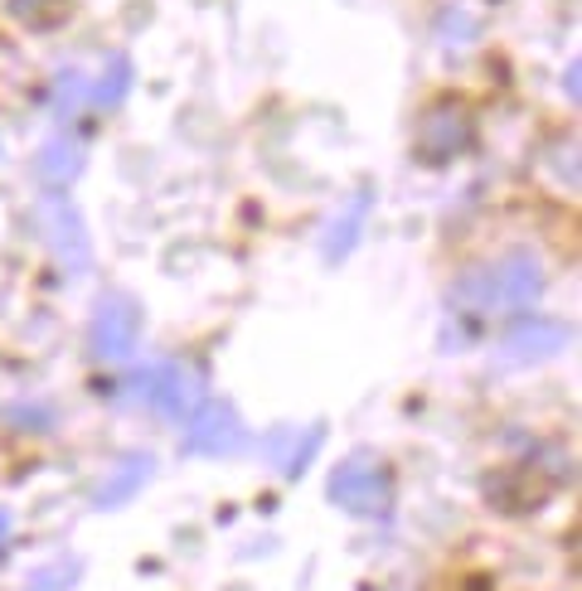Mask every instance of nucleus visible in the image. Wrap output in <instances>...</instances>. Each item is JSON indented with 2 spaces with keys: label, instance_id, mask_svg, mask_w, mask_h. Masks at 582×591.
<instances>
[{
  "label": "nucleus",
  "instance_id": "obj_1",
  "mask_svg": "<svg viewBox=\"0 0 582 591\" xmlns=\"http://www.w3.org/2000/svg\"><path fill=\"white\" fill-rule=\"evenodd\" d=\"M476 146V107L466 97H432L412 121V155L422 165H452Z\"/></svg>",
  "mask_w": 582,
  "mask_h": 591
},
{
  "label": "nucleus",
  "instance_id": "obj_2",
  "mask_svg": "<svg viewBox=\"0 0 582 591\" xmlns=\"http://www.w3.org/2000/svg\"><path fill=\"white\" fill-rule=\"evenodd\" d=\"M325 495L349 514H384L394 504V475L379 455H349L325 480Z\"/></svg>",
  "mask_w": 582,
  "mask_h": 591
},
{
  "label": "nucleus",
  "instance_id": "obj_3",
  "mask_svg": "<svg viewBox=\"0 0 582 591\" xmlns=\"http://www.w3.org/2000/svg\"><path fill=\"white\" fill-rule=\"evenodd\" d=\"M200 393H204L200 374H194L190 364H175V359L151 364L131 378V398H141L146 408L155 417H165V422H185V417L200 408Z\"/></svg>",
  "mask_w": 582,
  "mask_h": 591
},
{
  "label": "nucleus",
  "instance_id": "obj_4",
  "mask_svg": "<svg viewBox=\"0 0 582 591\" xmlns=\"http://www.w3.org/2000/svg\"><path fill=\"white\" fill-rule=\"evenodd\" d=\"M40 233H44V243L54 248V257L68 267L73 277H83L88 272V262H93V248H88V228H83V214L73 208L64 194H44L40 200Z\"/></svg>",
  "mask_w": 582,
  "mask_h": 591
},
{
  "label": "nucleus",
  "instance_id": "obj_5",
  "mask_svg": "<svg viewBox=\"0 0 582 591\" xmlns=\"http://www.w3.org/2000/svg\"><path fill=\"white\" fill-rule=\"evenodd\" d=\"M185 447L194 455H238L248 447V427H242V417L228 402H204V408L190 412Z\"/></svg>",
  "mask_w": 582,
  "mask_h": 591
},
{
  "label": "nucleus",
  "instance_id": "obj_6",
  "mask_svg": "<svg viewBox=\"0 0 582 591\" xmlns=\"http://www.w3.org/2000/svg\"><path fill=\"white\" fill-rule=\"evenodd\" d=\"M137 330H141V311L131 296H103V305H97L93 315V354L107 364L127 359L131 350H137Z\"/></svg>",
  "mask_w": 582,
  "mask_h": 591
},
{
  "label": "nucleus",
  "instance_id": "obj_7",
  "mask_svg": "<svg viewBox=\"0 0 582 591\" xmlns=\"http://www.w3.org/2000/svg\"><path fill=\"white\" fill-rule=\"evenodd\" d=\"M543 291V262L534 252H509L491 267V296L495 311H529Z\"/></svg>",
  "mask_w": 582,
  "mask_h": 591
},
{
  "label": "nucleus",
  "instance_id": "obj_8",
  "mask_svg": "<svg viewBox=\"0 0 582 591\" xmlns=\"http://www.w3.org/2000/svg\"><path fill=\"white\" fill-rule=\"evenodd\" d=\"M563 344H568V325L543 320V315H525L519 325H509V335L500 340V359L505 364H543V359H553Z\"/></svg>",
  "mask_w": 582,
  "mask_h": 591
},
{
  "label": "nucleus",
  "instance_id": "obj_9",
  "mask_svg": "<svg viewBox=\"0 0 582 591\" xmlns=\"http://www.w3.org/2000/svg\"><path fill=\"white\" fill-rule=\"evenodd\" d=\"M155 471V455L151 451H137V455H121V461L107 471L103 480H97V490H93V504H103V509H117V504H127L137 490L151 480Z\"/></svg>",
  "mask_w": 582,
  "mask_h": 591
},
{
  "label": "nucleus",
  "instance_id": "obj_10",
  "mask_svg": "<svg viewBox=\"0 0 582 591\" xmlns=\"http://www.w3.org/2000/svg\"><path fill=\"white\" fill-rule=\"evenodd\" d=\"M40 175L54 184V190H64V184L83 175V151L73 141H48L40 151Z\"/></svg>",
  "mask_w": 582,
  "mask_h": 591
},
{
  "label": "nucleus",
  "instance_id": "obj_11",
  "mask_svg": "<svg viewBox=\"0 0 582 591\" xmlns=\"http://www.w3.org/2000/svg\"><path fill=\"white\" fill-rule=\"evenodd\" d=\"M369 204H374V194H369V190H359V200L345 208V218L335 224V238L325 243V257H331V262L349 257V248L359 243V228H364V218H369Z\"/></svg>",
  "mask_w": 582,
  "mask_h": 591
},
{
  "label": "nucleus",
  "instance_id": "obj_12",
  "mask_svg": "<svg viewBox=\"0 0 582 591\" xmlns=\"http://www.w3.org/2000/svg\"><path fill=\"white\" fill-rule=\"evenodd\" d=\"M127 88H131V58L127 54H112V58H107L103 83H97L88 97H93V107H117L121 97H127Z\"/></svg>",
  "mask_w": 582,
  "mask_h": 591
},
{
  "label": "nucleus",
  "instance_id": "obj_13",
  "mask_svg": "<svg viewBox=\"0 0 582 591\" xmlns=\"http://www.w3.org/2000/svg\"><path fill=\"white\" fill-rule=\"evenodd\" d=\"M321 437H325L321 427H306V437H301L297 447H291V451L282 455V461H277V465H282V475H291V480H297L301 471H306V465H311V455L321 451Z\"/></svg>",
  "mask_w": 582,
  "mask_h": 591
},
{
  "label": "nucleus",
  "instance_id": "obj_14",
  "mask_svg": "<svg viewBox=\"0 0 582 591\" xmlns=\"http://www.w3.org/2000/svg\"><path fill=\"white\" fill-rule=\"evenodd\" d=\"M83 577V562L78 558H68V562H58V568H44V572H34V582H30V591H64V587H73Z\"/></svg>",
  "mask_w": 582,
  "mask_h": 591
},
{
  "label": "nucleus",
  "instance_id": "obj_15",
  "mask_svg": "<svg viewBox=\"0 0 582 591\" xmlns=\"http://www.w3.org/2000/svg\"><path fill=\"white\" fill-rule=\"evenodd\" d=\"M10 10H15L20 20H30V24H48L64 10V0H10Z\"/></svg>",
  "mask_w": 582,
  "mask_h": 591
},
{
  "label": "nucleus",
  "instance_id": "obj_16",
  "mask_svg": "<svg viewBox=\"0 0 582 591\" xmlns=\"http://www.w3.org/2000/svg\"><path fill=\"white\" fill-rule=\"evenodd\" d=\"M78 97H83V73L78 68H68L64 73V78H58V112H73V103H78Z\"/></svg>",
  "mask_w": 582,
  "mask_h": 591
},
{
  "label": "nucleus",
  "instance_id": "obj_17",
  "mask_svg": "<svg viewBox=\"0 0 582 591\" xmlns=\"http://www.w3.org/2000/svg\"><path fill=\"white\" fill-rule=\"evenodd\" d=\"M10 528H15V519H10V509H0V552L10 544Z\"/></svg>",
  "mask_w": 582,
  "mask_h": 591
}]
</instances>
